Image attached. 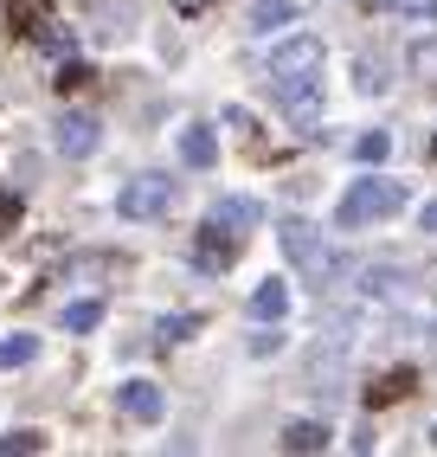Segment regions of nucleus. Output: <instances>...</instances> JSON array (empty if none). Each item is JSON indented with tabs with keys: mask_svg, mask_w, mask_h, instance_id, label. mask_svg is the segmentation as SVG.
Wrapping results in <instances>:
<instances>
[{
	"mask_svg": "<svg viewBox=\"0 0 437 457\" xmlns=\"http://www.w3.org/2000/svg\"><path fill=\"white\" fill-rule=\"evenodd\" d=\"M399 206H405V180L367 174V180H354V187L341 194V206H334V226H341V232H360V226H373V220H392Z\"/></svg>",
	"mask_w": 437,
	"mask_h": 457,
	"instance_id": "1",
	"label": "nucleus"
},
{
	"mask_svg": "<svg viewBox=\"0 0 437 457\" xmlns=\"http://www.w3.org/2000/svg\"><path fill=\"white\" fill-rule=\"evenodd\" d=\"M284 258H290V264H296L316 290H322V284H334L341 270H348V264H341V252H328V245H322V232L309 226V220H290V226H284Z\"/></svg>",
	"mask_w": 437,
	"mask_h": 457,
	"instance_id": "2",
	"label": "nucleus"
},
{
	"mask_svg": "<svg viewBox=\"0 0 437 457\" xmlns=\"http://www.w3.org/2000/svg\"><path fill=\"white\" fill-rule=\"evenodd\" d=\"M168 206H174V180L168 174H136V180H122V194H116L122 220H161Z\"/></svg>",
	"mask_w": 437,
	"mask_h": 457,
	"instance_id": "3",
	"label": "nucleus"
},
{
	"mask_svg": "<svg viewBox=\"0 0 437 457\" xmlns=\"http://www.w3.org/2000/svg\"><path fill=\"white\" fill-rule=\"evenodd\" d=\"M276 104H284V116H290L296 129H316V116H322V71L276 78Z\"/></svg>",
	"mask_w": 437,
	"mask_h": 457,
	"instance_id": "4",
	"label": "nucleus"
},
{
	"mask_svg": "<svg viewBox=\"0 0 437 457\" xmlns=\"http://www.w3.org/2000/svg\"><path fill=\"white\" fill-rule=\"evenodd\" d=\"M322 39L316 33H296V39H284L270 52V78H309V71H322Z\"/></svg>",
	"mask_w": 437,
	"mask_h": 457,
	"instance_id": "5",
	"label": "nucleus"
},
{
	"mask_svg": "<svg viewBox=\"0 0 437 457\" xmlns=\"http://www.w3.org/2000/svg\"><path fill=\"white\" fill-rule=\"evenodd\" d=\"M264 220V206L251 200V194H226V200H212V212H206V226H218V232H232V238H244Z\"/></svg>",
	"mask_w": 437,
	"mask_h": 457,
	"instance_id": "6",
	"label": "nucleus"
},
{
	"mask_svg": "<svg viewBox=\"0 0 437 457\" xmlns=\"http://www.w3.org/2000/svg\"><path fill=\"white\" fill-rule=\"evenodd\" d=\"M97 116H90V110H65V116H58V155H71V162H84L90 155V148H97Z\"/></svg>",
	"mask_w": 437,
	"mask_h": 457,
	"instance_id": "7",
	"label": "nucleus"
},
{
	"mask_svg": "<svg viewBox=\"0 0 437 457\" xmlns=\"http://www.w3.org/2000/svg\"><path fill=\"white\" fill-rule=\"evenodd\" d=\"M116 406H122V419H136V425H154V419L168 412V400H161V386H154V380L116 386Z\"/></svg>",
	"mask_w": 437,
	"mask_h": 457,
	"instance_id": "8",
	"label": "nucleus"
},
{
	"mask_svg": "<svg viewBox=\"0 0 437 457\" xmlns=\"http://www.w3.org/2000/svg\"><path fill=\"white\" fill-rule=\"evenodd\" d=\"M194 258H200V270H226V264L238 258V238H232V232H218V226H206Z\"/></svg>",
	"mask_w": 437,
	"mask_h": 457,
	"instance_id": "9",
	"label": "nucleus"
},
{
	"mask_svg": "<svg viewBox=\"0 0 437 457\" xmlns=\"http://www.w3.org/2000/svg\"><path fill=\"white\" fill-rule=\"evenodd\" d=\"M180 162H186V168H212V162H218L212 129H200V123H194V129H180Z\"/></svg>",
	"mask_w": 437,
	"mask_h": 457,
	"instance_id": "10",
	"label": "nucleus"
},
{
	"mask_svg": "<svg viewBox=\"0 0 437 457\" xmlns=\"http://www.w3.org/2000/svg\"><path fill=\"white\" fill-rule=\"evenodd\" d=\"M284 310H290V284H276V278H270V284L251 290V316H258V322H276Z\"/></svg>",
	"mask_w": 437,
	"mask_h": 457,
	"instance_id": "11",
	"label": "nucleus"
},
{
	"mask_svg": "<svg viewBox=\"0 0 437 457\" xmlns=\"http://www.w3.org/2000/svg\"><path fill=\"white\" fill-rule=\"evenodd\" d=\"M284 451H328V425H316V419L284 425Z\"/></svg>",
	"mask_w": 437,
	"mask_h": 457,
	"instance_id": "12",
	"label": "nucleus"
},
{
	"mask_svg": "<svg viewBox=\"0 0 437 457\" xmlns=\"http://www.w3.org/2000/svg\"><path fill=\"white\" fill-rule=\"evenodd\" d=\"M405 71H412V78H425V84H437V33L405 46Z\"/></svg>",
	"mask_w": 437,
	"mask_h": 457,
	"instance_id": "13",
	"label": "nucleus"
},
{
	"mask_svg": "<svg viewBox=\"0 0 437 457\" xmlns=\"http://www.w3.org/2000/svg\"><path fill=\"white\" fill-rule=\"evenodd\" d=\"M290 20H296L290 0H258V7H251V33H284Z\"/></svg>",
	"mask_w": 437,
	"mask_h": 457,
	"instance_id": "14",
	"label": "nucleus"
},
{
	"mask_svg": "<svg viewBox=\"0 0 437 457\" xmlns=\"http://www.w3.org/2000/svg\"><path fill=\"white\" fill-rule=\"evenodd\" d=\"M33 354H39V335H7V342H0V374H7V368H26Z\"/></svg>",
	"mask_w": 437,
	"mask_h": 457,
	"instance_id": "15",
	"label": "nucleus"
},
{
	"mask_svg": "<svg viewBox=\"0 0 437 457\" xmlns=\"http://www.w3.org/2000/svg\"><path fill=\"white\" fill-rule=\"evenodd\" d=\"M97 322H103V303H97V296H84V303H71V310H65V328H71V335H90Z\"/></svg>",
	"mask_w": 437,
	"mask_h": 457,
	"instance_id": "16",
	"label": "nucleus"
},
{
	"mask_svg": "<svg viewBox=\"0 0 437 457\" xmlns=\"http://www.w3.org/2000/svg\"><path fill=\"white\" fill-rule=\"evenodd\" d=\"M354 155H360L367 168H373V162H386V155H392V136H386V129H373V136H360V142H354Z\"/></svg>",
	"mask_w": 437,
	"mask_h": 457,
	"instance_id": "17",
	"label": "nucleus"
},
{
	"mask_svg": "<svg viewBox=\"0 0 437 457\" xmlns=\"http://www.w3.org/2000/svg\"><path fill=\"white\" fill-rule=\"evenodd\" d=\"M399 284H405V270H392V264L367 270V290H373V296H386V290H399Z\"/></svg>",
	"mask_w": 437,
	"mask_h": 457,
	"instance_id": "18",
	"label": "nucleus"
},
{
	"mask_svg": "<svg viewBox=\"0 0 437 457\" xmlns=\"http://www.w3.org/2000/svg\"><path fill=\"white\" fill-rule=\"evenodd\" d=\"M200 328V316H161V342H186Z\"/></svg>",
	"mask_w": 437,
	"mask_h": 457,
	"instance_id": "19",
	"label": "nucleus"
},
{
	"mask_svg": "<svg viewBox=\"0 0 437 457\" xmlns=\"http://www.w3.org/2000/svg\"><path fill=\"white\" fill-rule=\"evenodd\" d=\"M7 451H45V432H7V438H0V457H7Z\"/></svg>",
	"mask_w": 437,
	"mask_h": 457,
	"instance_id": "20",
	"label": "nucleus"
},
{
	"mask_svg": "<svg viewBox=\"0 0 437 457\" xmlns=\"http://www.w3.org/2000/svg\"><path fill=\"white\" fill-rule=\"evenodd\" d=\"M360 90H367V97H380V90H386V78H380V65H373V58H360Z\"/></svg>",
	"mask_w": 437,
	"mask_h": 457,
	"instance_id": "21",
	"label": "nucleus"
},
{
	"mask_svg": "<svg viewBox=\"0 0 437 457\" xmlns=\"http://www.w3.org/2000/svg\"><path fill=\"white\" fill-rule=\"evenodd\" d=\"M373 7H399V13H418L425 20V13H437V0H373Z\"/></svg>",
	"mask_w": 437,
	"mask_h": 457,
	"instance_id": "22",
	"label": "nucleus"
},
{
	"mask_svg": "<svg viewBox=\"0 0 437 457\" xmlns=\"http://www.w3.org/2000/svg\"><path fill=\"white\" fill-rule=\"evenodd\" d=\"M276 348H284V335H276V328H264V335H251V354H276Z\"/></svg>",
	"mask_w": 437,
	"mask_h": 457,
	"instance_id": "23",
	"label": "nucleus"
},
{
	"mask_svg": "<svg viewBox=\"0 0 437 457\" xmlns=\"http://www.w3.org/2000/svg\"><path fill=\"white\" fill-rule=\"evenodd\" d=\"M418 226H425V232H437V200H431V206L418 212Z\"/></svg>",
	"mask_w": 437,
	"mask_h": 457,
	"instance_id": "24",
	"label": "nucleus"
},
{
	"mask_svg": "<svg viewBox=\"0 0 437 457\" xmlns=\"http://www.w3.org/2000/svg\"><path fill=\"white\" fill-rule=\"evenodd\" d=\"M174 7H180V13H194V7H206V0H174Z\"/></svg>",
	"mask_w": 437,
	"mask_h": 457,
	"instance_id": "25",
	"label": "nucleus"
}]
</instances>
